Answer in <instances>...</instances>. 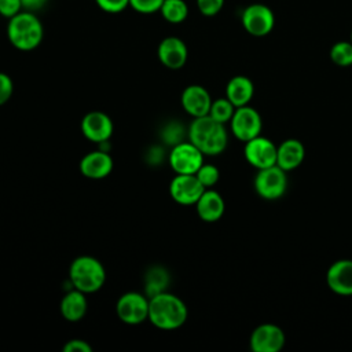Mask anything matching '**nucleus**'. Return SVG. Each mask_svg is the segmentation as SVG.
<instances>
[{"label": "nucleus", "instance_id": "f257e3e1", "mask_svg": "<svg viewBox=\"0 0 352 352\" xmlns=\"http://www.w3.org/2000/svg\"><path fill=\"white\" fill-rule=\"evenodd\" d=\"M188 316L184 301L173 293L162 292L148 298V320L160 330H176Z\"/></svg>", "mask_w": 352, "mask_h": 352}, {"label": "nucleus", "instance_id": "f03ea898", "mask_svg": "<svg viewBox=\"0 0 352 352\" xmlns=\"http://www.w3.org/2000/svg\"><path fill=\"white\" fill-rule=\"evenodd\" d=\"M187 136L204 155H219L228 144V133L224 124L214 121L210 116L194 118L188 126Z\"/></svg>", "mask_w": 352, "mask_h": 352}, {"label": "nucleus", "instance_id": "7ed1b4c3", "mask_svg": "<svg viewBox=\"0 0 352 352\" xmlns=\"http://www.w3.org/2000/svg\"><path fill=\"white\" fill-rule=\"evenodd\" d=\"M44 30L40 19L30 11H21L8 19L7 37L19 51H32L43 40Z\"/></svg>", "mask_w": 352, "mask_h": 352}, {"label": "nucleus", "instance_id": "20e7f679", "mask_svg": "<svg viewBox=\"0 0 352 352\" xmlns=\"http://www.w3.org/2000/svg\"><path fill=\"white\" fill-rule=\"evenodd\" d=\"M69 279L74 289L89 294L100 290L106 282L104 265L94 256L76 257L69 267Z\"/></svg>", "mask_w": 352, "mask_h": 352}, {"label": "nucleus", "instance_id": "39448f33", "mask_svg": "<svg viewBox=\"0 0 352 352\" xmlns=\"http://www.w3.org/2000/svg\"><path fill=\"white\" fill-rule=\"evenodd\" d=\"M286 173L287 172L278 165L258 169L253 180L256 194L265 201H276L282 198L287 190Z\"/></svg>", "mask_w": 352, "mask_h": 352}, {"label": "nucleus", "instance_id": "423d86ee", "mask_svg": "<svg viewBox=\"0 0 352 352\" xmlns=\"http://www.w3.org/2000/svg\"><path fill=\"white\" fill-rule=\"evenodd\" d=\"M116 314L122 323L140 324L148 319V297L138 292H126L118 297Z\"/></svg>", "mask_w": 352, "mask_h": 352}, {"label": "nucleus", "instance_id": "0eeeda50", "mask_svg": "<svg viewBox=\"0 0 352 352\" xmlns=\"http://www.w3.org/2000/svg\"><path fill=\"white\" fill-rule=\"evenodd\" d=\"M168 161L176 175H195L204 164V153L190 140L179 142L173 144Z\"/></svg>", "mask_w": 352, "mask_h": 352}, {"label": "nucleus", "instance_id": "6e6552de", "mask_svg": "<svg viewBox=\"0 0 352 352\" xmlns=\"http://www.w3.org/2000/svg\"><path fill=\"white\" fill-rule=\"evenodd\" d=\"M230 126H231V132L232 135L241 140L242 143L261 135L263 131V120L260 113L246 104V106H241L236 107L231 120H230Z\"/></svg>", "mask_w": 352, "mask_h": 352}, {"label": "nucleus", "instance_id": "1a4fd4ad", "mask_svg": "<svg viewBox=\"0 0 352 352\" xmlns=\"http://www.w3.org/2000/svg\"><path fill=\"white\" fill-rule=\"evenodd\" d=\"M241 22L249 34L254 37H264L271 33L275 26V14L268 6L253 3L242 11Z\"/></svg>", "mask_w": 352, "mask_h": 352}, {"label": "nucleus", "instance_id": "9d476101", "mask_svg": "<svg viewBox=\"0 0 352 352\" xmlns=\"http://www.w3.org/2000/svg\"><path fill=\"white\" fill-rule=\"evenodd\" d=\"M286 344L283 329L275 323H261L253 329L249 346L252 352H279Z\"/></svg>", "mask_w": 352, "mask_h": 352}, {"label": "nucleus", "instance_id": "9b49d317", "mask_svg": "<svg viewBox=\"0 0 352 352\" xmlns=\"http://www.w3.org/2000/svg\"><path fill=\"white\" fill-rule=\"evenodd\" d=\"M243 155L248 164L257 170L276 165V146L271 139L261 135L245 142Z\"/></svg>", "mask_w": 352, "mask_h": 352}, {"label": "nucleus", "instance_id": "f8f14e48", "mask_svg": "<svg viewBox=\"0 0 352 352\" xmlns=\"http://www.w3.org/2000/svg\"><path fill=\"white\" fill-rule=\"evenodd\" d=\"M206 188L195 175H176L169 183V194L179 205H195Z\"/></svg>", "mask_w": 352, "mask_h": 352}, {"label": "nucleus", "instance_id": "ddd939ff", "mask_svg": "<svg viewBox=\"0 0 352 352\" xmlns=\"http://www.w3.org/2000/svg\"><path fill=\"white\" fill-rule=\"evenodd\" d=\"M82 135L94 143H106L113 135V121L111 118L99 110H92L87 113L81 120Z\"/></svg>", "mask_w": 352, "mask_h": 352}, {"label": "nucleus", "instance_id": "4468645a", "mask_svg": "<svg viewBox=\"0 0 352 352\" xmlns=\"http://www.w3.org/2000/svg\"><path fill=\"white\" fill-rule=\"evenodd\" d=\"M327 287L338 296H352V260L341 258L330 264L326 272Z\"/></svg>", "mask_w": 352, "mask_h": 352}, {"label": "nucleus", "instance_id": "2eb2a0df", "mask_svg": "<svg viewBox=\"0 0 352 352\" xmlns=\"http://www.w3.org/2000/svg\"><path fill=\"white\" fill-rule=\"evenodd\" d=\"M212 96L209 91L198 84H191L186 87L180 96V103L183 110L192 118L208 116L212 104Z\"/></svg>", "mask_w": 352, "mask_h": 352}, {"label": "nucleus", "instance_id": "dca6fc26", "mask_svg": "<svg viewBox=\"0 0 352 352\" xmlns=\"http://www.w3.org/2000/svg\"><path fill=\"white\" fill-rule=\"evenodd\" d=\"M157 56L165 67H168L170 70L182 69L186 65L187 56H188L187 45L182 38H179L176 36L165 37L158 44Z\"/></svg>", "mask_w": 352, "mask_h": 352}, {"label": "nucleus", "instance_id": "f3484780", "mask_svg": "<svg viewBox=\"0 0 352 352\" xmlns=\"http://www.w3.org/2000/svg\"><path fill=\"white\" fill-rule=\"evenodd\" d=\"M113 166V158L106 150H94L87 153L78 165L81 175L92 180L107 177L111 173Z\"/></svg>", "mask_w": 352, "mask_h": 352}, {"label": "nucleus", "instance_id": "a211bd4d", "mask_svg": "<svg viewBox=\"0 0 352 352\" xmlns=\"http://www.w3.org/2000/svg\"><path fill=\"white\" fill-rule=\"evenodd\" d=\"M305 158L304 144L294 138L286 139L276 146V165L285 172L297 169Z\"/></svg>", "mask_w": 352, "mask_h": 352}, {"label": "nucleus", "instance_id": "6ab92c4d", "mask_svg": "<svg viewBox=\"0 0 352 352\" xmlns=\"http://www.w3.org/2000/svg\"><path fill=\"white\" fill-rule=\"evenodd\" d=\"M198 217L205 223H214L220 220L226 210V202L220 192L206 188L195 204Z\"/></svg>", "mask_w": 352, "mask_h": 352}, {"label": "nucleus", "instance_id": "aec40b11", "mask_svg": "<svg viewBox=\"0 0 352 352\" xmlns=\"http://www.w3.org/2000/svg\"><path fill=\"white\" fill-rule=\"evenodd\" d=\"M88 309V301L85 297V293L77 290L73 287V290H69L63 294L59 304V311L63 319L67 322H78L81 320Z\"/></svg>", "mask_w": 352, "mask_h": 352}, {"label": "nucleus", "instance_id": "412c9836", "mask_svg": "<svg viewBox=\"0 0 352 352\" xmlns=\"http://www.w3.org/2000/svg\"><path fill=\"white\" fill-rule=\"evenodd\" d=\"M254 96V84L246 76H234L226 85V98L235 106H246Z\"/></svg>", "mask_w": 352, "mask_h": 352}, {"label": "nucleus", "instance_id": "4be33fe9", "mask_svg": "<svg viewBox=\"0 0 352 352\" xmlns=\"http://www.w3.org/2000/svg\"><path fill=\"white\" fill-rule=\"evenodd\" d=\"M169 283V274L164 267L154 265L147 270L144 275V294L150 298L166 290Z\"/></svg>", "mask_w": 352, "mask_h": 352}, {"label": "nucleus", "instance_id": "5701e85b", "mask_svg": "<svg viewBox=\"0 0 352 352\" xmlns=\"http://www.w3.org/2000/svg\"><path fill=\"white\" fill-rule=\"evenodd\" d=\"M160 12L166 22L180 23L187 18L188 7L184 0H164Z\"/></svg>", "mask_w": 352, "mask_h": 352}, {"label": "nucleus", "instance_id": "b1692460", "mask_svg": "<svg viewBox=\"0 0 352 352\" xmlns=\"http://www.w3.org/2000/svg\"><path fill=\"white\" fill-rule=\"evenodd\" d=\"M235 109L236 107L226 96L224 98H217V99L212 100L208 116H210L214 121L226 125L227 122H230Z\"/></svg>", "mask_w": 352, "mask_h": 352}, {"label": "nucleus", "instance_id": "393cba45", "mask_svg": "<svg viewBox=\"0 0 352 352\" xmlns=\"http://www.w3.org/2000/svg\"><path fill=\"white\" fill-rule=\"evenodd\" d=\"M330 59L340 67L352 66V41H337L330 48Z\"/></svg>", "mask_w": 352, "mask_h": 352}, {"label": "nucleus", "instance_id": "a878e982", "mask_svg": "<svg viewBox=\"0 0 352 352\" xmlns=\"http://www.w3.org/2000/svg\"><path fill=\"white\" fill-rule=\"evenodd\" d=\"M195 176L205 188H212L220 179V170L213 164H202L195 172Z\"/></svg>", "mask_w": 352, "mask_h": 352}, {"label": "nucleus", "instance_id": "bb28decb", "mask_svg": "<svg viewBox=\"0 0 352 352\" xmlns=\"http://www.w3.org/2000/svg\"><path fill=\"white\" fill-rule=\"evenodd\" d=\"M164 0H129V7L140 14H153L161 10Z\"/></svg>", "mask_w": 352, "mask_h": 352}, {"label": "nucleus", "instance_id": "cd10ccee", "mask_svg": "<svg viewBox=\"0 0 352 352\" xmlns=\"http://www.w3.org/2000/svg\"><path fill=\"white\" fill-rule=\"evenodd\" d=\"M223 6L224 0H197V7L205 16H214L221 11Z\"/></svg>", "mask_w": 352, "mask_h": 352}, {"label": "nucleus", "instance_id": "c85d7f7f", "mask_svg": "<svg viewBox=\"0 0 352 352\" xmlns=\"http://www.w3.org/2000/svg\"><path fill=\"white\" fill-rule=\"evenodd\" d=\"M14 92V82L11 77L0 72V106L7 103Z\"/></svg>", "mask_w": 352, "mask_h": 352}, {"label": "nucleus", "instance_id": "c756f323", "mask_svg": "<svg viewBox=\"0 0 352 352\" xmlns=\"http://www.w3.org/2000/svg\"><path fill=\"white\" fill-rule=\"evenodd\" d=\"M98 7L106 12L117 14L129 6V0H95Z\"/></svg>", "mask_w": 352, "mask_h": 352}, {"label": "nucleus", "instance_id": "7c9ffc66", "mask_svg": "<svg viewBox=\"0 0 352 352\" xmlns=\"http://www.w3.org/2000/svg\"><path fill=\"white\" fill-rule=\"evenodd\" d=\"M22 11L21 0H0V15L10 19Z\"/></svg>", "mask_w": 352, "mask_h": 352}, {"label": "nucleus", "instance_id": "2f4dec72", "mask_svg": "<svg viewBox=\"0 0 352 352\" xmlns=\"http://www.w3.org/2000/svg\"><path fill=\"white\" fill-rule=\"evenodd\" d=\"M63 352H92V346L81 338H72L63 345Z\"/></svg>", "mask_w": 352, "mask_h": 352}, {"label": "nucleus", "instance_id": "473e14b6", "mask_svg": "<svg viewBox=\"0 0 352 352\" xmlns=\"http://www.w3.org/2000/svg\"><path fill=\"white\" fill-rule=\"evenodd\" d=\"M21 3H22V8L25 11L34 12V11L41 10L45 6L47 0H21Z\"/></svg>", "mask_w": 352, "mask_h": 352}, {"label": "nucleus", "instance_id": "72a5a7b5", "mask_svg": "<svg viewBox=\"0 0 352 352\" xmlns=\"http://www.w3.org/2000/svg\"><path fill=\"white\" fill-rule=\"evenodd\" d=\"M351 41H352V30H351Z\"/></svg>", "mask_w": 352, "mask_h": 352}]
</instances>
